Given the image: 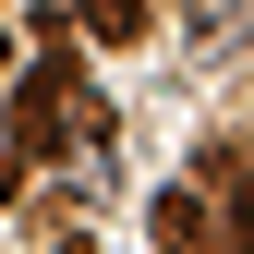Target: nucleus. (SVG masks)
<instances>
[{"instance_id": "obj_2", "label": "nucleus", "mask_w": 254, "mask_h": 254, "mask_svg": "<svg viewBox=\"0 0 254 254\" xmlns=\"http://www.w3.org/2000/svg\"><path fill=\"white\" fill-rule=\"evenodd\" d=\"M206 218H218V254H254V157H230V145H206Z\"/></svg>"}, {"instance_id": "obj_7", "label": "nucleus", "mask_w": 254, "mask_h": 254, "mask_svg": "<svg viewBox=\"0 0 254 254\" xmlns=\"http://www.w3.org/2000/svg\"><path fill=\"white\" fill-rule=\"evenodd\" d=\"M61 254H97V242H61Z\"/></svg>"}, {"instance_id": "obj_6", "label": "nucleus", "mask_w": 254, "mask_h": 254, "mask_svg": "<svg viewBox=\"0 0 254 254\" xmlns=\"http://www.w3.org/2000/svg\"><path fill=\"white\" fill-rule=\"evenodd\" d=\"M24 182H37V157H24V145H0V206H12Z\"/></svg>"}, {"instance_id": "obj_3", "label": "nucleus", "mask_w": 254, "mask_h": 254, "mask_svg": "<svg viewBox=\"0 0 254 254\" xmlns=\"http://www.w3.org/2000/svg\"><path fill=\"white\" fill-rule=\"evenodd\" d=\"M145 230H157V254H218V218H206V182H170V194L145 206Z\"/></svg>"}, {"instance_id": "obj_8", "label": "nucleus", "mask_w": 254, "mask_h": 254, "mask_svg": "<svg viewBox=\"0 0 254 254\" xmlns=\"http://www.w3.org/2000/svg\"><path fill=\"white\" fill-rule=\"evenodd\" d=\"M0 61H12V37H0Z\"/></svg>"}, {"instance_id": "obj_1", "label": "nucleus", "mask_w": 254, "mask_h": 254, "mask_svg": "<svg viewBox=\"0 0 254 254\" xmlns=\"http://www.w3.org/2000/svg\"><path fill=\"white\" fill-rule=\"evenodd\" d=\"M12 145H24V157H49V145H85V157H109V109L85 97V61L61 49V37L37 49V73L12 85Z\"/></svg>"}, {"instance_id": "obj_5", "label": "nucleus", "mask_w": 254, "mask_h": 254, "mask_svg": "<svg viewBox=\"0 0 254 254\" xmlns=\"http://www.w3.org/2000/svg\"><path fill=\"white\" fill-rule=\"evenodd\" d=\"M194 37H242V0H194Z\"/></svg>"}, {"instance_id": "obj_4", "label": "nucleus", "mask_w": 254, "mask_h": 254, "mask_svg": "<svg viewBox=\"0 0 254 254\" xmlns=\"http://www.w3.org/2000/svg\"><path fill=\"white\" fill-rule=\"evenodd\" d=\"M73 24H85L97 49H133V37H145V0H73Z\"/></svg>"}]
</instances>
